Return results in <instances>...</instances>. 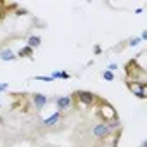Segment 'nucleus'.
<instances>
[{"label":"nucleus","instance_id":"1","mask_svg":"<svg viewBox=\"0 0 147 147\" xmlns=\"http://www.w3.org/2000/svg\"><path fill=\"white\" fill-rule=\"evenodd\" d=\"M73 97L78 100L80 107H83V109H88V107H92V106H95V104H100L99 97H97L95 94L88 92V90H78V92L73 94Z\"/></svg>","mask_w":147,"mask_h":147},{"label":"nucleus","instance_id":"2","mask_svg":"<svg viewBox=\"0 0 147 147\" xmlns=\"http://www.w3.org/2000/svg\"><path fill=\"white\" fill-rule=\"evenodd\" d=\"M99 116H100L102 123H109V121H113V119L118 118V113H116V109L111 104L100 100V104H99Z\"/></svg>","mask_w":147,"mask_h":147},{"label":"nucleus","instance_id":"3","mask_svg":"<svg viewBox=\"0 0 147 147\" xmlns=\"http://www.w3.org/2000/svg\"><path fill=\"white\" fill-rule=\"evenodd\" d=\"M126 88L138 99H147V82H130L126 80Z\"/></svg>","mask_w":147,"mask_h":147},{"label":"nucleus","instance_id":"4","mask_svg":"<svg viewBox=\"0 0 147 147\" xmlns=\"http://www.w3.org/2000/svg\"><path fill=\"white\" fill-rule=\"evenodd\" d=\"M109 133H111V131H109V128H107L106 123H99V125H95V126L92 128V135H94L95 138H99V140L106 138Z\"/></svg>","mask_w":147,"mask_h":147},{"label":"nucleus","instance_id":"5","mask_svg":"<svg viewBox=\"0 0 147 147\" xmlns=\"http://www.w3.org/2000/svg\"><path fill=\"white\" fill-rule=\"evenodd\" d=\"M73 104V97H67V95H62V97H57L55 99V106H57V111H66L67 107H71Z\"/></svg>","mask_w":147,"mask_h":147},{"label":"nucleus","instance_id":"6","mask_svg":"<svg viewBox=\"0 0 147 147\" xmlns=\"http://www.w3.org/2000/svg\"><path fill=\"white\" fill-rule=\"evenodd\" d=\"M47 102H49V97H47V95H43V94H35V95H33V106L36 107V111L43 109Z\"/></svg>","mask_w":147,"mask_h":147},{"label":"nucleus","instance_id":"7","mask_svg":"<svg viewBox=\"0 0 147 147\" xmlns=\"http://www.w3.org/2000/svg\"><path fill=\"white\" fill-rule=\"evenodd\" d=\"M59 119H61V113H59V111H55L52 116H49V118H45V119H43V126H54Z\"/></svg>","mask_w":147,"mask_h":147},{"label":"nucleus","instance_id":"8","mask_svg":"<svg viewBox=\"0 0 147 147\" xmlns=\"http://www.w3.org/2000/svg\"><path fill=\"white\" fill-rule=\"evenodd\" d=\"M40 45H42V38H40L38 35H31V36L28 38V47H30V49L35 50V49H38Z\"/></svg>","mask_w":147,"mask_h":147},{"label":"nucleus","instance_id":"9","mask_svg":"<svg viewBox=\"0 0 147 147\" xmlns=\"http://www.w3.org/2000/svg\"><path fill=\"white\" fill-rule=\"evenodd\" d=\"M0 59L2 61H14V59H18V55L11 49H4L2 52H0Z\"/></svg>","mask_w":147,"mask_h":147},{"label":"nucleus","instance_id":"10","mask_svg":"<svg viewBox=\"0 0 147 147\" xmlns=\"http://www.w3.org/2000/svg\"><path fill=\"white\" fill-rule=\"evenodd\" d=\"M16 55H18V57H21V59H23V57H26V59H33V49H30V47L26 45V47H23Z\"/></svg>","mask_w":147,"mask_h":147},{"label":"nucleus","instance_id":"11","mask_svg":"<svg viewBox=\"0 0 147 147\" xmlns=\"http://www.w3.org/2000/svg\"><path fill=\"white\" fill-rule=\"evenodd\" d=\"M107 125V128H109V131L113 133V131H119L121 130V121L116 118V119H113V121H109V123H106Z\"/></svg>","mask_w":147,"mask_h":147},{"label":"nucleus","instance_id":"12","mask_svg":"<svg viewBox=\"0 0 147 147\" xmlns=\"http://www.w3.org/2000/svg\"><path fill=\"white\" fill-rule=\"evenodd\" d=\"M102 78H104L106 82H113V80H114V73H111V71L106 69V71L102 73Z\"/></svg>","mask_w":147,"mask_h":147},{"label":"nucleus","instance_id":"13","mask_svg":"<svg viewBox=\"0 0 147 147\" xmlns=\"http://www.w3.org/2000/svg\"><path fill=\"white\" fill-rule=\"evenodd\" d=\"M140 43H142V42H140V38H131V40L128 42V47H131V49H133V47H138Z\"/></svg>","mask_w":147,"mask_h":147},{"label":"nucleus","instance_id":"14","mask_svg":"<svg viewBox=\"0 0 147 147\" xmlns=\"http://www.w3.org/2000/svg\"><path fill=\"white\" fill-rule=\"evenodd\" d=\"M59 78H62V80H69L71 75H69V73H66V71H59Z\"/></svg>","mask_w":147,"mask_h":147},{"label":"nucleus","instance_id":"15","mask_svg":"<svg viewBox=\"0 0 147 147\" xmlns=\"http://www.w3.org/2000/svg\"><path fill=\"white\" fill-rule=\"evenodd\" d=\"M35 80H38V82H54L50 76H42V75L40 76H35Z\"/></svg>","mask_w":147,"mask_h":147},{"label":"nucleus","instance_id":"16","mask_svg":"<svg viewBox=\"0 0 147 147\" xmlns=\"http://www.w3.org/2000/svg\"><path fill=\"white\" fill-rule=\"evenodd\" d=\"M114 69H118V64H114V62H111V64L107 66V71H111V73H114Z\"/></svg>","mask_w":147,"mask_h":147},{"label":"nucleus","instance_id":"17","mask_svg":"<svg viewBox=\"0 0 147 147\" xmlns=\"http://www.w3.org/2000/svg\"><path fill=\"white\" fill-rule=\"evenodd\" d=\"M138 38H140V42H145V40H147V31L144 30V31H142V35H140Z\"/></svg>","mask_w":147,"mask_h":147},{"label":"nucleus","instance_id":"18","mask_svg":"<svg viewBox=\"0 0 147 147\" xmlns=\"http://www.w3.org/2000/svg\"><path fill=\"white\" fill-rule=\"evenodd\" d=\"M7 88H9V83H0V92H4Z\"/></svg>","mask_w":147,"mask_h":147},{"label":"nucleus","instance_id":"19","mask_svg":"<svg viewBox=\"0 0 147 147\" xmlns=\"http://www.w3.org/2000/svg\"><path fill=\"white\" fill-rule=\"evenodd\" d=\"M94 52H95V54H97V55H99V54H100V52H102V49H100V47H99V45H95V47H94Z\"/></svg>","mask_w":147,"mask_h":147},{"label":"nucleus","instance_id":"20","mask_svg":"<svg viewBox=\"0 0 147 147\" xmlns=\"http://www.w3.org/2000/svg\"><path fill=\"white\" fill-rule=\"evenodd\" d=\"M97 147H111V145H109V144H106V142H104V140H100V144H99V145H97Z\"/></svg>","mask_w":147,"mask_h":147},{"label":"nucleus","instance_id":"21","mask_svg":"<svg viewBox=\"0 0 147 147\" xmlns=\"http://www.w3.org/2000/svg\"><path fill=\"white\" fill-rule=\"evenodd\" d=\"M140 147H147V140H144V142H142V145H140Z\"/></svg>","mask_w":147,"mask_h":147}]
</instances>
